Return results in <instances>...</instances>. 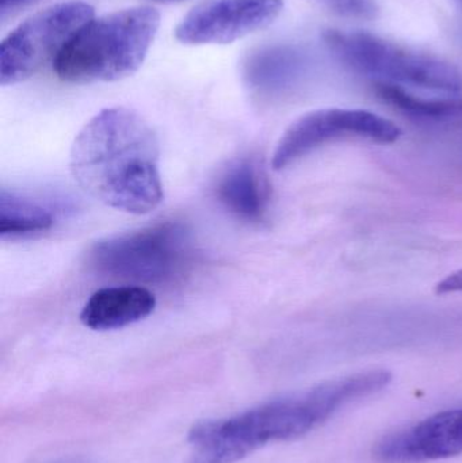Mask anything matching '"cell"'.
<instances>
[{
    "mask_svg": "<svg viewBox=\"0 0 462 463\" xmlns=\"http://www.w3.org/2000/svg\"><path fill=\"white\" fill-rule=\"evenodd\" d=\"M284 10L282 0H205L175 29L186 45H225L270 26Z\"/></svg>",
    "mask_w": 462,
    "mask_h": 463,
    "instance_id": "obj_8",
    "label": "cell"
},
{
    "mask_svg": "<svg viewBox=\"0 0 462 463\" xmlns=\"http://www.w3.org/2000/svg\"><path fill=\"white\" fill-rule=\"evenodd\" d=\"M334 10L350 16L372 18L376 15L377 5L374 0H325Z\"/></svg>",
    "mask_w": 462,
    "mask_h": 463,
    "instance_id": "obj_15",
    "label": "cell"
},
{
    "mask_svg": "<svg viewBox=\"0 0 462 463\" xmlns=\"http://www.w3.org/2000/svg\"><path fill=\"white\" fill-rule=\"evenodd\" d=\"M377 94L382 100L407 116L420 119H444L462 113V99H426L403 87L377 84Z\"/></svg>",
    "mask_w": 462,
    "mask_h": 463,
    "instance_id": "obj_14",
    "label": "cell"
},
{
    "mask_svg": "<svg viewBox=\"0 0 462 463\" xmlns=\"http://www.w3.org/2000/svg\"><path fill=\"white\" fill-rule=\"evenodd\" d=\"M461 2H462V0H461Z\"/></svg>",
    "mask_w": 462,
    "mask_h": 463,
    "instance_id": "obj_19",
    "label": "cell"
},
{
    "mask_svg": "<svg viewBox=\"0 0 462 463\" xmlns=\"http://www.w3.org/2000/svg\"><path fill=\"white\" fill-rule=\"evenodd\" d=\"M391 381L388 370H368L271 400L231 418L201 421L189 432V463H235L268 443L298 439L346 405L379 393Z\"/></svg>",
    "mask_w": 462,
    "mask_h": 463,
    "instance_id": "obj_2",
    "label": "cell"
},
{
    "mask_svg": "<svg viewBox=\"0 0 462 463\" xmlns=\"http://www.w3.org/2000/svg\"><path fill=\"white\" fill-rule=\"evenodd\" d=\"M160 149L151 125L132 109L108 108L76 136L70 168L79 186L108 208L148 214L165 200Z\"/></svg>",
    "mask_w": 462,
    "mask_h": 463,
    "instance_id": "obj_1",
    "label": "cell"
},
{
    "mask_svg": "<svg viewBox=\"0 0 462 463\" xmlns=\"http://www.w3.org/2000/svg\"><path fill=\"white\" fill-rule=\"evenodd\" d=\"M54 225L51 209L19 193L0 190V239L24 240L41 236Z\"/></svg>",
    "mask_w": 462,
    "mask_h": 463,
    "instance_id": "obj_13",
    "label": "cell"
},
{
    "mask_svg": "<svg viewBox=\"0 0 462 463\" xmlns=\"http://www.w3.org/2000/svg\"><path fill=\"white\" fill-rule=\"evenodd\" d=\"M306 57L293 46L279 45L251 54L244 65L247 83L259 92H278L306 72Z\"/></svg>",
    "mask_w": 462,
    "mask_h": 463,
    "instance_id": "obj_12",
    "label": "cell"
},
{
    "mask_svg": "<svg viewBox=\"0 0 462 463\" xmlns=\"http://www.w3.org/2000/svg\"><path fill=\"white\" fill-rule=\"evenodd\" d=\"M216 192L220 203L244 222H260L268 212L270 187L255 160L233 162L217 181Z\"/></svg>",
    "mask_w": 462,
    "mask_h": 463,
    "instance_id": "obj_11",
    "label": "cell"
},
{
    "mask_svg": "<svg viewBox=\"0 0 462 463\" xmlns=\"http://www.w3.org/2000/svg\"><path fill=\"white\" fill-rule=\"evenodd\" d=\"M328 51L344 67L377 84L412 87L447 95L462 91V73L450 62L420 53L379 35L331 29L323 34Z\"/></svg>",
    "mask_w": 462,
    "mask_h": 463,
    "instance_id": "obj_4",
    "label": "cell"
},
{
    "mask_svg": "<svg viewBox=\"0 0 462 463\" xmlns=\"http://www.w3.org/2000/svg\"><path fill=\"white\" fill-rule=\"evenodd\" d=\"M190 236L184 225L165 222L100 240L91 250L99 271L136 282H165L186 266Z\"/></svg>",
    "mask_w": 462,
    "mask_h": 463,
    "instance_id": "obj_5",
    "label": "cell"
},
{
    "mask_svg": "<svg viewBox=\"0 0 462 463\" xmlns=\"http://www.w3.org/2000/svg\"><path fill=\"white\" fill-rule=\"evenodd\" d=\"M34 0H0V16L5 19L8 14L13 13L16 8L24 7Z\"/></svg>",
    "mask_w": 462,
    "mask_h": 463,
    "instance_id": "obj_16",
    "label": "cell"
},
{
    "mask_svg": "<svg viewBox=\"0 0 462 463\" xmlns=\"http://www.w3.org/2000/svg\"><path fill=\"white\" fill-rule=\"evenodd\" d=\"M94 7L81 0L57 3L24 19L0 45V84L27 80L53 62L71 38L94 18Z\"/></svg>",
    "mask_w": 462,
    "mask_h": 463,
    "instance_id": "obj_6",
    "label": "cell"
},
{
    "mask_svg": "<svg viewBox=\"0 0 462 463\" xmlns=\"http://www.w3.org/2000/svg\"><path fill=\"white\" fill-rule=\"evenodd\" d=\"M155 2H176V0H155Z\"/></svg>",
    "mask_w": 462,
    "mask_h": 463,
    "instance_id": "obj_17",
    "label": "cell"
},
{
    "mask_svg": "<svg viewBox=\"0 0 462 463\" xmlns=\"http://www.w3.org/2000/svg\"><path fill=\"white\" fill-rule=\"evenodd\" d=\"M57 463H80L76 461H62V462H57Z\"/></svg>",
    "mask_w": 462,
    "mask_h": 463,
    "instance_id": "obj_18",
    "label": "cell"
},
{
    "mask_svg": "<svg viewBox=\"0 0 462 463\" xmlns=\"http://www.w3.org/2000/svg\"><path fill=\"white\" fill-rule=\"evenodd\" d=\"M159 27L160 14L149 5L92 18L54 60V73L72 84L122 80L143 65Z\"/></svg>",
    "mask_w": 462,
    "mask_h": 463,
    "instance_id": "obj_3",
    "label": "cell"
},
{
    "mask_svg": "<svg viewBox=\"0 0 462 463\" xmlns=\"http://www.w3.org/2000/svg\"><path fill=\"white\" fill-rule=\"evenodd\" d=\"M401 128L373 111L328 108L296 119L277 144L271 167L282 171L317 148L350 138L377 144H393L401 137Z\"/></svg>",
    "mask_w": 462,
    "mask_h": 463,
    "instance_id": "obj_7",
    "label": "cell"
},
{
    "mask_svg": "<svg viewBox=\"0 0 462 463\" xmlns=\"http://www.w3.org/2000/svg\"><path fill=\"white\" fill-rule=\"evenodd\" d=\"M374 457L382 463H423L462 454V410L437 413L417 426L380 440Z\"/></svg>",
    "mask_w": 462,
    "mask_h": 463,
    "instance_id": "obj_9",
    "label": "cell"
},
{
    "mask_svg": "<svg viewBox=\"0 0 462 463\" xmlns=\"http://www.w3.org/2000/svg\"><path fill=\"white\" fill-rule=\"evenodd\" d=\"M156 298L141 286H113L95 291L84 304L80 321L92 331H114L148 317Z\"/></svg>",
    "mask_w": 462,
    "mask_h": 463,
    "instance_id": "obj_10",
    "label": "cell"
}]
</instances>
